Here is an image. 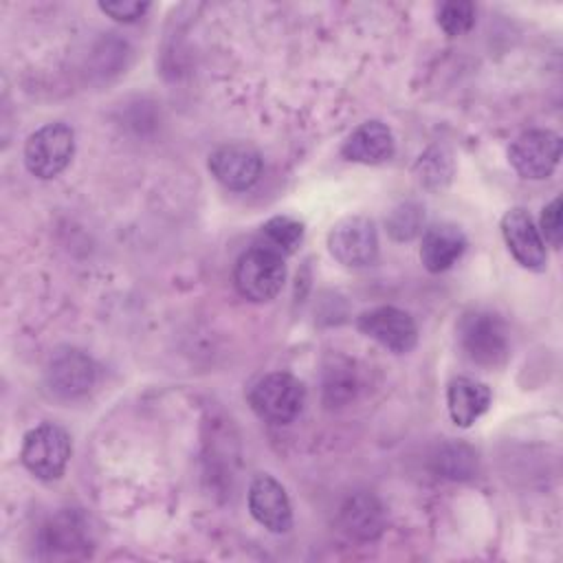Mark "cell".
Returning a JSON list of instances; mask_svg holds the SVG:
<instances>
[{"instance_id":"cell-1","label":"cell","mask_w":563,"mask_h":563,"mask_svg":"<svg viewBox=\"0 0 563 563\" xmlns=\"http://www.w3.org/2000/svg\"><path fill=\"white\" fill-rule=\"evenodd\" d=\"M286 279V264L284 257L253 244L246 249L233 268V284L238 292L249 301H271L277 297Z\"/></svg>"},{"instance_id":"cell-2","label":"cell","mask_w":563,"mask_h":563,"mask_svg":"<svg viewBox=\"0 0 563 563\" xmlns=\"http://www.w3.org/2000/svg\"><path fill=\"white\" fill-rule=\"evenodd\" d=\"M70 451L73 446L68 433L53 422H44L26 431L20 460L31 475L42 482H53L64 475Z\"/></svg>"},{"instance_id":"cell-3","label":"cell","mask_w":563,"mask_h":563,"mask_svg":"<svg viewBox=\"0 0 563 563\" xmlns=\"http://www.w3.org/2000/svg\"><path fill=\"white\" fill-rule=\"evenodd\" d=\"M249 402L262 420L273 424H288L301 413L306 389L292 374L273 372L253 385Z\"/></svg>"},{"instance_id":"cell-4","label":"cell","mask_w":563,"mask_h":563,"mask_svg":"<svg viewBox=\"0 0 563 563\" xmlns=\"http://www.w3.org/2000/svg\"><path fill=\"white\" fill-rule=\"evenodd\" d=\"M460 343L464 354L482 367H499L508 358V332L493 312H471L460 323Z\"/></svg>"},{"instance_id":"cell-5","label":"cell","mask_w":563,"mask_h":563,"mask_svg":"<svg viewBox=\"0 0 563 563\" xmlns=\"http://www.w3.org/2000/svg\"><path fill=\"white\" fill-rule=\"evenodd\" d=\"M75 152V134L66 123H46L35 130L24 143V165L26 169L42 178L59 176Z\"/></svg>"},{"instance_id":"cell-6","label":"cell","mask_w":563,"mask_h":563,"mask_svg":"<svg viewBox=\"0 0 563 563\" xmlns=\"http://www.w3.org/2000/svg\"><path fill=\"white\" fill-rule=\"evenodd\" d=\"M330 255L350 268H363L378 257L376 227L365 216H347L339 220L328 233Z\"/></svg>"},{"instance_id":"cell-7","label":"cell","mask_w":563,"mask_h":563,"mask_svg":"<svg viewBox=\"0 0 563 563\" xmlns=\"http://www.w3.org/2000/svg\"><path fill=\"white\" fill-rule=\"evenodd\" d=\"M508 161L521 178L543 180L561 161V136L552 130H528L510 143Z\"/></svg>"},{"instance_id":"cell-8","label":"cell","mask_w":563,"mask_h":563,"mask_svg":"<svg viewBox=\"0 0 563 563\" xmlns=\"http://www.w3.org/2000/svg\"><path fill=\"white\" fill-rule=\"evenodd\" d=\"M356 325L365 336L396 354H407L418 343V328L413 317L396 306H378L365 310Z\"/></svg>"},{"instance_id":"cell-9","label":"cell","mask_w":563,"mask_h":563,"mask_svg":"<svg viewBox=\"0 0 563 563\" xmlns=\"http://www.w3.org/2000/svg\"><path fill=\"white\" fill-rule=\"evenodd\" d=\"M501 235L510 255L530 271H543L548 262L545 242L523 207H512L501 218Z\"/></svg>"},{"instance_id":"cell-10","label":"cell","mask_w":563,"mask_h":563,"mask_svg":"<svg viewBox=\"0 0 563 563\" xmlns=\"http://www.w3.org/2000/svg\"><path fill=\"white\" fill-rule=\"evenodd\" d=\"M209 172L227 189H249L262 174V156L246 143H229L211 152Z\"/></svg>"},{"instance_id":"cell-11","label":"cell","mask_w":563,"mask_h":563,"mask_svg":"<svg viewBox=\"0 0 563 563\" xmlns=\"http://www.w3.org/2000/svg\"><path fill=\"white\" fill-rule=\"evenodd\" d=\"M249 510L253 519L271 532H288L292 508L286 488L271 475H257L249 486Z\"/></svg>"},{"instance_id":"cell-12","label":"cell","mask_w":563,"mask_h":563,"mask_svg":"<svg viewBox=\"0 0 563 563\" xmlns=\"http://www.w3.org/2000/svg\"><path fill=\"white\" fill-rule=\"evenodd\" d=\"M97 378L95 363L79 350H62L57 352L46 369L48 387L55 396L64 400L86 396Z\"/></svg>"},{"instance_id":"cell-13","label":"cell","mask_w":563,"mask_h":563,"mask_svg":"<svg viewBox=\"0 0 563 563\" xmlns=\"http://www.w3.org/2000/svg\"><path fill=\"white\" fill-rule=\"evenodd\" d=\"M396 152L391 130L380 121L361 123L343 143L341 154L347 161L363 163V165H380L389 161Z\"/></svg>"},{"instance_id":"cell-14","label":"cell","mask_w":563,"mask_h":563,"mask_svg":"<svg viewBox=\"0 0 563 563\" xmlns=\"http://www.w3.org/2000/svg\"><path fill=\"white\" fill-rule=\"evenodd\" d=\"M490 400L493 394L488 385L471 376H457L446 387L449 416L462 429L475 424L488 411Z\"/></svg>"},{"instance_id":"cell-15","label":"cell","mask_w":563,"mask_h":563,"mask_svg":"<svg viewBox=\"0 0 563 563\" xmlns=\"http://www.w3.org/2000/svg\"><path fill=\"white\" fill-rule=\"evenodd\" d=\"M466 235L460 227L442 222L424 231L420 244V260L429 273L449 271L466 251Z\"/></svg>"},{"instance_id":"cell-16","label":"cell","mask_w":563,"mask_h":563,"mask_svg":"<svg viewBox=\"0 0 563 563\" xmlns=\"http://www.w3.org/2000/svg\"><path fill=\"white\" fill-rule=\"evenodd\" d=\"M303 240V224L290 216H275L262 224L255 244L264 246L284 260L292 255Z\"/></svg>"},{"instance_id":"cell-17","label":"cell","mask_w":563,"mask_h":563,"mask_svg":"<svg viewBox=\"0 0 563 563\" xmlns=\"http://www.w3.org/2000/svg\"><path fill=\"white\" fill-rule=\"evenodd\" d=\"M345 526L350 532L358 537H374L380 530V512L378 506H374L372 499L367 497H356L350 499V504L343 508Z\"/></svg>"},{"instance_id":"cell-18","label":"cell","mask_w":563,"mask_h":563,"mask_svg":"<svg viewBox=\"0 0 563 563\" xmlns=\"http://www.w3.org/2000/svg\"><path fill=\"white\" fill-rule=\"evenodd\" d=\"M438 24L451 37L464 35L475 24V4L468 0L442 2L438 7Z\"/></svg>"},{"instance_id":"cell-19","label":"cell","mask_w":563,"mask_h":563,"mask_svg":"<svg viewBox=\"0 0 563 563\" xmlns=\"http://www.w3.org/2000/svg\"><path fill=\"white\" fill-rule=\"evenodd\" d=\"M420 220H422L420 207L407 202V205L398 207V209L391 213L387 227H389V233H391L396 240H409V238H413V235L420 231Z\"/></svg>"},{"instance_id":"cell-20","label":"cell","mask_w":563,"mask_h":563,"mask_svg":"<svg viewBox=\"0 0 563 563\" xmlns=\"http://www.w3.org/2000/svg\"><path fill=\"white\" fill-rule=\"evenodd\" d=\"M541 238H545L554 249L561 246L563 229H561V198H554L541 211Z\"/></svg>"},{"instance_id":"cell-21","label":"cell","mask_w":563,"mask_h":563,"mask_svg":"<svg viewBox=\"0 0 563 563\" xmlns=\"http://www.w3.org/2000/svg\"><path fill=\"white\" fill-rule=\"evenodd\" d=\"M99 9L117 22H134L150 9V4L147 2H128V0L121 2V0H117V2H99Z\"/></svg>"},{"instance_id":"cell-22","label":"cell","mask_w":563,"mask_h":563,"mask_svg":"<svg viewBox=\"0 0 563 563\" xmlns=\"http://www.w3.org/2000/svg\"><path fill=\"white\" fill-rule=\"evenodd\" d=\"M442 156H440V152L438 150H431V152H427L424 156H420V161H418V169H422V176H420V180L424 183V185H429V187H442L440 185V174H444V178H451V172H444L442 169Z\"/></svg>"}]
</instances>
